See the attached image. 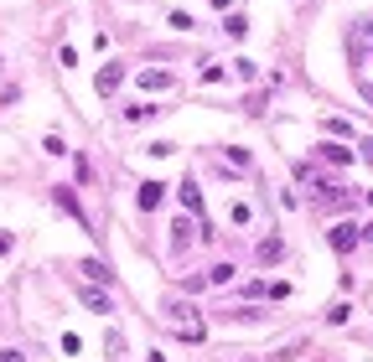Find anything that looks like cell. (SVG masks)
Returning <instances> with one entry per match:
<instances>
[{
  "label": "cell",
  "instance_id": "6da1fadb",
  "mask_svg": "<svg viewBox=\"0 0 373 362\" xmlns=\"http://www.w3.org/2000/svg\"><path fill=\"white\" fill-rule=\"evenodd\" d=\"M166 316L177 321V337L182 342H203V321H197V311L186 300H166Z\"/></svg>",
  "mask_w": 373,
  "mask_h": 362
},
{
  "label": "cell",
  "instance_id": "7a4b0ae2",
  "mask_svg": "<svg viewBox=\"0 0 373 362\" xmlns=\"http://www.w3.org/2000/svg\"><path fill=\"white\" fill-rule=\"evenodd\" d=\"M327 244L337 249V253H353L358 244H363V228H358V223H337V228L327 233Z\"/></svg>",
  "mask_w": 373,
  "mask_h": 362
},
{
  "label": "cell",
  "instance_id": "3957f363",
  "mask_svg": "<svg viewBox=\"0 0 373 362\" xmlns=\"http://www.w3.org/2000/svg\"><path fill=\"white\" fill-rule=\"evenodd\" d=\"M119 83H125V68H119V62H104V68H99V78H93V88H99L104 99H109V93H114Z\"/></svg>",
  "mask_w": 373,
  "mask_h": 362
},
{
  "label": "cell",
  "instance_id": "277c9868",
  "mask_svg": "<svg viewBox=\"0 0 373 362\" xmlns=\"http://www.w3.org/2000/svg\"><path fill=\"white\" fill-rule=\"evenodd\" d=\"M135 202H140V212H156L166 202V186L161 181H140V192H135Z\"/></svg>",
  "mask_w": 373,
  "mask_h": 362
},
{
  "label": "cell",
  "instance_id": "5b68a950",
  "mask_svg": "<svg viewBox=\"0 0 373 362\" xmlns=\"http://www.w3.org/2000/svg\"><path fill=\"white\" fill-rule=\"evenodd\" d=\"M52 202H57L62 212H73V223H83V228H88L83 207H78V197H73V186H52Z\"/></svg>",
  "mask_w": 373,
  "mask_h": 362
},
{
  "label": "cell",
  "instance_id": "8992f818",
  "mask_svg": "<svg viewBox=\"0 0 373 362\" xmlns=\"http://www.w3.org/2000/svg\"><path fill=\"white\" fill-rule=\"evenodd\" d=\"M78 300H83L88 311H99V316H109V311H114V300H109L104 290H93V285H78Z\"/></svg>",
  "mask_w": 373,
  "mask_h": 362
},
{
  "label": "cell",
  "instance_id": "52a82bcc",
  "mask_svg": "<svg viewBox=\"0 0 373 362\" xmlns=\"http://www.w3.org/2000/svg\"><path fill=\"white\" fill-rule=\"evenodd\" d=\"M322 160H327V166H353V151H348V145H337V140H327L322 145Z\"/></svg>",
  "mask_w": 373,
  "mask_h": 362
},
{
  "label": "cell",
  "instance_id": "ba28073f",
  "mask_svg": "<svg viewBox=\"0 0 373 362\" xmlns=\"http://www.w3.org/2000/svg\"><path fill=\"white\" fill-rule=\"evenodd\" d=\"M255 259L259 264H280V259H285V244H280V238H264V244L255 249Z\"/></svg>",
  "mask_w": 373,
  "mask_h": 362
},
{
  "label": "cell",
  "instance_id": "9c48e42d",
  "mask_svg": "<svg viewBox=\"0 0 373 362\" xmlns=\"http://www.w3.org/2000/svg\"><path fill=\"white\" fill-rule=\"evenodd\" d=\"M140 88L161 93V88H171V73H161V68H145V73H140Z\"/></svg>",
  "mask_w": 373,
  "mask_h": 362
},
{
  "label": "cell",
  "instance_id": "30bf717a",
  "mask_svg": "<svg viewBox=\"0 0 373 362\" xmlns=\"http://www.w3.org/2000/svg\"><path fill=\"white\" fill-rule=\"evenodd\" d=\"M182 207H186V212H203V192H197V181H192V176L182 181Z\"/></svg>",
  "mask_w": 373,
  "mask_h": 362
},
{
  "label": "cell",
  "instance_id": "8fae6325",
  "mask_svg": "<svg viewBox=\"0 0 373 362\" xmlns=\"http://www.w3.org/2000/svg\"><path fill=\"white\" fill-rule=\"evenodd\" d=\"M186 244H192V223H171V249H186Z\"/></svg>",
  "mask_w": 373,
  "mask_h": 362
},
{
  "label": "cell",
  "instance_id": "7c38bea8",
  "mask_svg": "<svg viewBox=\"0 0 373 362\" xmlns=\"http://www.w3.org/2000/svg\"><path fill=\"white\" fill-rule=\"evenodd\" d=\"M83 274L93 279V285H109V279H114V274H109V270H104V264H99V259H83Z\"/></svg>",
  "mask_w": 373,
  "mask_h": 362
},
{
  "label": "cell",
  "instance_id": "4fadbf2b",
  "mask_svg": "<svg viewBox=\"0 0 373 362\" xmlns=\"http://www.w3.org/2000/svg\"><path fill=\"white\" fill-rule=\"evenodd\" d=\"M238 270H233V264H212V270H208V285H229V279H233Z\"/></svg>",
  "mask_w": 373,
  "mask_h": 362
},
{
  "label": "cell",
  "instance_id": "5bb4252c",
  "mask_svg": "<svg viewBox=\"0 0 373 362\" xmlns=\"http://www.w3.org/2000/svg\"><path fill=\"white\" fill-rule=\"evenodd\" d=\"M151 114H156V104H130V109H125V119H130V125H145Z\"/></svg>",
  "mask_w": 373,
  "mask_h": 362
},
{
  "label": "cell",
  "instance_id": "9a60e30c",
  "mask_svg": "<svg viewBox=\"0 0 373 362\" xmlns=\"http://www.w3.org/2000/svg\"><path fill=\"white\" fill-rule=\"evenodd\" d=\"M353 311H348V300H337V305H332V311H327V321H332V326H342V321H348Z\"/></svg>",
  "mask_w": 373,
  "mask_h": 362
},
{
  "label": "cell",
  "instance_id": "2e32d148",
  "mask_svg": "<svg viewBox=\"0 0 373 362\" xmlns=\"http://www.w3.org/2000/svg\"><path fill=\"white\" fill-rule=\"evenodd\" d=\"M223 32H229V36H244L249 21H244V16H229V21H223Z\"/></svg>",
  "mask_w": 373,
  "mask_h": 362
},
{
  "label": "cell",
  "instance_id": "e0dca14e",
  "mask_svg": "<svg viewBox=\"0 0 373 362\" xmlns=\"http://www.w3.org/2000/svg\"><path fill=\"white\" fill-rule=\"evenodd\" d=\"M42 151H47V155H68V145H62L57 135H47V140H42Z\"/></svg>",
  "mask_w": 373,
  "mask_h": 362
},
{
  "label": "cell",
  "instance_id": "ac0fdd59",
  "mask_svg": "<svg viewBox=\"0 0 373 362\" xmlns=\"http://www.w3.org/2000/svg\"><path fill=\"white\" fill-rule=\"evenodd\" d=\"M0 362H26V357L16 352V347H6V352H0Z\"/></svg>",
  "mask_w": 373,
  "mask_h": 362
},
{
  "label": "cell",
  "instance_id": "d6986e66",
  "mask_svg": "<svg viewBox=\"0 0 373 362\" xmlns=\"http://www.w3.org/2000/svg\"><path fill=\"white\" fill-rule=\"evenodd\" d=\"M363 160H368V166H373V140H363Z\"/></svg>",
  "mask_w": 373,
  "mask_h": 362
},
{
  "label": "cell",
  "instance_id": "ffe728a7",
  "mask_svg": "<svg viewBox=\"0 0 373 362\" xmlns=\"http://www.w3.org/2000/svg\"><path fill=\"white\" fill-rule=\"evenodd\" d=\"M0 253H11V233H0Z\"/></svg>",
  "mask_w": 373,
  "mask_h": 362
},
{
  "label": "cell",
  "instance_id": "44dd1931",
  "mask_svg": "<svg viewBox=\"0 0 373 362\" xmlns=\"http://www.w3.org/2000/svg\"><path fill=\"white\" fill-rule=\"evenodd\" d=\"M363 99H368V104H373V83H363Z\"/></svg>",
  "mask_w": 373,
  "mask_h": 362
},
{
  "label": "cell",
  "instance_id": "7402d4cb",
  "mask_svg": "<svg viewBox=\"0 0 373 362\" xmlns=\"http://www.w3.org/2000/svg\"><path fill=\"white\" fill-rule=\"evenodd\" d=\"M363 238H368V244H373V223H368V228H363Z\"/></svg>",
  "mask_w": 373,
  "mask_h": 362
},
{
  "label": "cell",
  "instance_id": "603a6c76",
  "mask_svg": "<svg viewBox=\"0 0 373 362\" xmlns=\"http://www.w3.org/2000/svg\"><path fill=\"white\" fill-rule=\"evenodd\" d=\"M151 362H166V357H161V352H151Z\"/></svg>",
  "mask_w": 373,
  "mask_h": 362
}]
</instances>
